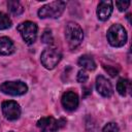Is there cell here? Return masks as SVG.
<instances>
[{
    "mask_svg": "<svg viewBox=\"0 0 132 132\" xmlns=\"http://www.w3.org/2000/svg\"><path fill=\"white\" fill-rule=\"evenodd\" d=\"M104 69L107 71V72H109V74L111 75V76H116L117 74H118V70L117 69H112L111 67H109V66H104Z\"/></svg>",
    "mask_w": 132,
    "mask_h": 132,
    "instance_id": "obj_21",
    "label": "cell"
},
{
    "mask_svg": "<svg viewBox=\"0 0 132 132\" xmlns=\"http://www.w3.org/2000/svg\"><path fill=\"white\" fill-rule=\"evenodd\" d=\"M7 7H8L9 12L13 15H20L24 11V7L22 6V4L19 1H15V0L8 1L7 2Z\"/></svg>",
    "mask_w": 132,
    "mask_h": 132,
    "instance_id": "obj_14",
    "label": "cell"
},
{
    "mask_svg": "<svg viewBox=\"0 0 132 132\" xmlns=\"http://www.w3.org/2000/svg\"><path fill=\"white\" fill-rule=\"evenodd\" d=\"M9 132H14V131H9Z\"/></svg>",
    "mask_w": 132,
    "mask_h": 132,
    "instance_id": "obj_22",
    "label": "cell"
},
{
    "mask_svg": "<svg viewBox=\"0 0 132 132\" xmlns=\"http://www.w3.org/2000/svg\"><path fill=\"white\" fill-rule=\"evenodd\" d=\"M112 12L111 1H100L97 7V16L100 21H106L109 19Z\"/></svg>",
    "mask_w": 132,
    "mask_h": 132,
    "instance_id": "obj_11",
    "label": "cell"
},
{
    "mask_svg": "<svg viewBox=\"0 0 132 132\" xmlns=\"http://www.w3.org/2000/svg\"><path fill=\"white\" fill-rule=\"evenodd\" d=\"M2 112L3 116L9 120V121H14L18 120L21 116V108L20 105L12 100L4 101L2 103Z\"/></svg>",
    "mask_w": 132,
    "mask_h": 132,
    "instance_id": "obj_8",
    "label": "cell"
},
{
    "mask_svg": "<svg viewBox=\"0 0 132 132\" xmlns=\"http://www.w3.org/2000/svg\"><path fill=\"white\" fill-rule=\"evenodd\" d=\"M12 25L11 20L9 19V16L7 14H5L4 12H0V30H5L10 28Z\"/></svg>",
    "mask_w": 132,
    "mask_h": 132,
    "instance_id": "obj_16",
    "label": "cell"
},
{
    "mask_svg": "<svg viewBox=\"0 0 132 132\" xmlns=\"http://www.w3.org/2000/svg\"><path fill=\"white\" fill-rule=\"evenodd\" d=\"M116 5L120 11H125L130 5V1H116Z\"/></svg>",
    "mask_w": 132,
    "mask_h": 132,
    "instance_id": "obj_20",
    "label": "cell"
},
{
    "mask_svg": "<svg viewBox=\"0 0 132 132\" xmlns=\"http://www.w3.org/2000/svg\"><path fill=\"white\" fill-rule=\"evenodd\" d=\"M66 7L64 1H54L41 6L38 10V16L40 19H57L61 16Z\"/></svg>",
    "mask_w": 132,
    "mask_h": 132,
    "instance_id": "obj_2",
    "label": "cell"
},
{
    "mask_svg": "<svg viewBox=\"0 0 132 132\" xmlns=\"http://www.w3.org/2000/svg\"><path fill=\"white\" fill-rule=\"evenodd\" d=\"M41 41L44 43H52L53 42V35H52L51 30H48V29L44 30V32L41 35Z\"/></svg>",
    "mask_w": 132,
    "mask_h": 132,
    "instance_id": "obj_17",
    "label": "cell"
},
{
    "mask_svg": "<svg viewBox=\"0 0 132 132\" xmlns=\"http://www.w3.org/2000/svg\"><path fill=\"white\" fill-rule=\"evenodd\" d=\"M76 79H77V81H78V82L84 84V82H86V81L88 80V74L86 73V71H85V70H79V71L77 72Z\"/></svg>",
    "mask_w": 132,
    "mask_h": 132,
    "instance_id": "obj_19",
    "label": "cell"
},
{
    "mask_svg": "<svg viewBox=\"0 0 132 132\" xmlns=\"http://www.w3.org/2000/svg\"><path fill=\"white\" fill-rule=\"evenodd\" d=\"M65 38L70 48L78 46L84 39V32L79 25L74 22H69L65 27Z\"/></svg>",
    "mask_w": 132,
    "mask_h": 132,
    "instance_id": "obj_1",
    "label": "cell"
},
{
    "mask_svg": "<svg viewBox=\"0 0 132 132\" xmlns=\"http://www.w3.org/2000/svg\"><path fill=\"white\" fill-rule=\"evenodd\" d=\"M66 124L64 119L56 120L53 117L41 118L37 122V127L39 128L40 132H57L59 129L63 128Z\"/></svg>",
    "mask_w": 132,
    "mask_h": 132,
    "instance_id": "obj_6",
    "label": "cell"
},
{
    "mask_svg": "<svg viewBox=\"0 0 132 132\" xmlns=\"http://www.w3.org/2000/svg\"><path fill=\"white\" fill-rule=\"evenodd\" d=\"M0 91L4 94H7V95L20 96V95H24L28 91V87L22 80L4 81L0 86Z\"/></svg>",
    "mask_w": 132,
    "mask_h": 132,
    "instance_id": "obj_7",
    "label": "cell"
},
{
    "mask_svg": "<svg viewBox=\"0 0 132 132\" xmlns=\"http://www.w3.org/2000/svg\"><path fill=\"white\" fill-rule=\"evenodd\" d=\"M107 40L111 46H123L127 41V32L120 24L112 25L107 31Z\"/></svg>",
    "mask_w": 132,
    "mask_h": 132,
    "instance_id": "obj_3",
    "label": "cell"
},
{
    "mask_svg": "<svg viewBox=\"0 0 132 132\" xmlns=\"http://www.w3.org/2000/svg\"><path fill=\"white\" fill-rule=\"evenodd\" d=\"M96 90L103 97H110L112 95V86L110 81L102 75L96 78Z\"/></svg>",
    "mask_w": 132,
    "mask_h": 132,
    "instance_id": "obj_9",
    "label": "cell"
},
{
    "mask_svg": "<svg viewBox=\"0 0 132 132\" xmlns=\"http://www.w3.org/2000/svg\"><path fill=\"white\" fill-rule=\"evenodd\" d=\"M129 86H130V82H129L128 79H126V78L119 79V81L117 84V90H118L119 94L122 95V96H125L127 94V92H128Z\"/></svg>",
    "mask_w": 132,
    "mask_h": 132,
    "instance_id": "obj_15",
    "label": "cell"
},
{
    "mask_svg": "<svg viewBox=\"0 0 132 132\" xmlns=\"http://www.w3.org/2000/svg\"><path fill=\"white\" fill-rule=\"evenodd\" d=\"M102 132H119V127L116 123H108L103 127Z\"/></svg>",
    "mask_w": 132,
    "mask_h": 132,
    "instance_id": "obj_18",
    "label": "cell"
},
{
    "mask_svg": "<svg viewBox=\"0 0 132 132\" xmlns=\"http://www.w3.org/2000/svg\"><path fill=\"white\" fill-rule=\"evenodd\" d=\"M78 65L87 70H90V71H93L96 69V63H95L94 59L89 55L81 56L78 59Z\"/></svg>",
    "mask_w": 132,
    "mask_h": 132,
    "instance_id": "obj_13",
    "label": "cell"
},
{
    "mask_svg": "<svg viewBox=\"0 0 132 132\" xmlns=\"http://www.w3.org/2000/svg\"><path fill=\"white\" fill-rule=\"evenodd\" d=\"M62 55L59 50L55 47H47L45 48L41 54V63L46 69H53L55 68L59 62L61 61Z\"/></svg>",
    "mask_w": 132,
    "mask_h": 132,
    "instance_id": "obj_4",
    "label": "cell"
},
{
    "mask_svg": "<svg viewBox=\"0 0 132 132\" xmlns=\"http://www.w3.org/2000/svg\"><path fill=\"white\" fill-rule=\"evenodd\" d=\"M18 31L20 32L22 38L27 44H32L37 37V26L35 23L27 21L18 26Z\"/></svg>",
    "mask_w": 132,
    "mask_h": 132,
    "instance_id": "obj_5",
    "label": "cell"
},
{
    "mask_svg": "<svg viewBox=\"0 0 132 132\" xmlns=\"http://www.w3.org/2000/svg\"><path fill=\"white\" fill-rule=\"evenodd\" d=\"M78 96L76 93L72 91H68L63 94L62 96V105L66 110L73 111L78 106Z\"/></svg>",
    "mask_w": 132,
    "mask_h": 132,
    "instance_id": "obj_10",
    "label": "cell"
},
{
    "mask_svg": "<svg viewBox=\"0 0 132 132\" xmlns=\"http://www.w3.org/2000/svg\"><path fill=\"white\" fill-rule=\"evenodd\" d=\"M14 44L8 37H0V55L8 56L14 52Z\"/></svg>",
    "mask_w": 132,
    "mask_h": 132,
    "instance_id": "obj_12",
    "label": "cell"
}]
</instances>
